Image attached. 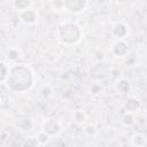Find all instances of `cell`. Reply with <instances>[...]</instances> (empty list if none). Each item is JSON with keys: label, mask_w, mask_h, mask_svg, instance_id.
<instances>
[{"label": "cell", "mask_w": 147, "mask_h": 147, "mask_svg": "<svg viewBox=\"0 0 147 147\" xmlns=\"http://www.w3.org/2000/svg\"><path fill=\"white\" fill-rule=\"evenodd\" d=\"M5 82L7 83L9 90L14 92H24L29 90L32 85V72L28 67L23 64H17L9 68L8 76Z\"/></svg>", "instance_id": "1"}, {"label": "cell", "mask_w": 147, "mask_h": 147, "mask_svg": "<svg viewBox=\"0 0 147 147\" xmlns=\"http://www.w3.org/2000/svg\"><path fill=\"white\" fill-rule=\"evenodd\" d=\"M57 37L62 44L65 45L76 44L82 38L80 26L72 22H64L57 29Z\"/></svg>", "instance_id": "2"}, {"label": "cell", "mask_w": 147, "mask_h": 147, "mask_svg": "<svg viewBox=\"0 0 147 147\" xmlns=\"http://www.w3.org/2000/svg\"><path fill=\"white\" fill-rule=\"evenodd\" d=\"M42 131L46 132L49 137H54V136H57L61 132V125L56 119L49 118V119H46L44 122Z\"/></svg>", "instance_id": "3"}, {"label": "cell", "mask_w": 147, "mask_h": 147, "mask_svg": "<svg viewBox=\"0 0 147 147\" xmlns=\"http://www.w3.org/2000/svg\"><path fill=\"white\" fill-rule=\"evenodd\" d=\"M87 0H63V6L70 13H80L85 9Z\"/></svg>", "instance_id": "4"}, {"label": "cell", "mask_w": 147, "mask_h": 147, "mask_svg": "<svg viewBox=\"0 0 147 147\" xmlns=\"http://www.w3.org/2000/svg\"><path fill=\"white\" fill-rule=\"evenodd\" d=\"M18 17H20V20H21L24 24H26V25H32V24H34V23L37 22L38 15H37V11H36L34 9L28 8V9H25V10L18 11Z\"/></svg>", "instance_id": "5"}, {"label": "cell", "mask_w": 147, "mask_h": 147, "mask_svg": "<svg viewBox=\"0 0 147 147\" xmlns=\"http://www.w3.org/2000/svg\"><path fill=\"white\" fill-rule=\"evenodd\" d=\"M127 32H129V29H127L126 24H124L123 22H117L113 25L111 33L117 40H123L126 37Z\"/></svg>", "instance_id": "6"}, {"label": "cell", "mask_w": 147, "mask_h": 147, "mask_svg": "<svg viewBox=\"0 0 147 147\" xmlns=\"http://www.w3.org/2000/svg\"><path fill=\"white\" fill-rule=\"evenodd\" d=\"M111 52H113L114 55L123 57V56H125V55L127 54V52H129V47H127V45H126L125 41H123V40H117V41L113 45V47H111Z\"/></svg>", "instance_id": "7"}, {"label": "cell", "mask_w": 147, "mask_h": 147, "mask_svg": "<svg viewBox=\"0 0 147 147\" xmlns=\"http://www.w3.org/2000/svg\"><path fill=\"white\" fill-rule=\"evenodd\" d=\"M130 144L132 146H138V147H144L147 145V138L144 133H140V132H137L134 133L132 137H131V140H130Z\"/></svg>", "instance_id": "8"}, {"label": "cell", "mask_w": 147, "mask_h": 147, "mask_svg": "<svg viewBox=\"0 0 147 147\" xmlns=\"http://www.w3.org/2000/svg\"><path fill=\"white\" fill-rule=\"evenodd\" d=\"M125 107V110L127 113H134L136 110H138L139 108V101L136 99V98H129L124 105Z\"/></svg>", "instance_id": "9"}, {"label": "cell", "mask_w": 147, "mask_h": 147, "mask_svg": "<svg viewBox=\"0 0 147 147\" xmlns=\"http://www.w3.org/2000/svg\"><path fill=\"white\" fill-rule=\"evenodd\" d=\"M116 90L119 93H122V94L127 93L130 91V82L127 79H124V78L117 80V83H116Z\"/></svg>", "instance_id": "10"}, {"label": "cell", "mask_w": 147, "mask_h": 147, "mask_svg": "<svg viewBox=\"0 0 147 147\" xmlns=\"http://www.w3.org/2000/svg\"><path fill=\"white\" fill-rule=\"evenodd\" d=\"M32 0H14V7L17 11L25 10L28 8H31Z\"/></svg>", "instance_id": "11"}, {"label": "cell", "mask_w": 147, "mask_h": 147, "mask_svg": "<svg viewBox=\"0 0 147 147\" xmlns=\"http://www.w3.org/2000/svg\"><path fill=\"white\" fill-rule=\"evenodd\" d=\"M17 125H18L20 130H22V131H30L32 129V126H33L32 121L29 119V118H22V119H20L18 123H17Z\"/></svg>", "instance_id": "12"}, {"label": "cell", "mask_w": 147, "mask_h": 147, "mask_svg": "<svg viewBox=\"0 0 147 147\" xmlns=\"http://www.w3.org/2000/svg\"><path fill=\"white\" fill-rule=\"evenodd\" d=\"M8 72H9V67L5 62L0 61V83L6 80V78L8 76Z\"/></svg>", "instance_id": "13"}, {"label": "cell", "mask_w": 147, "mask_h": 147, "mask_svg": "<svg viewBox=\"0 0 147 147\" xmlns=\"http://www.w3.org/2000/svg\"><path fill=\"white\" fill-rule=\"evenodd\" d=\"M36 139H37V141H38L39 145H46V144H48V141L51 140V137H49L46 132H44V131L41 130V131L37 134Z\"/></svg>", "instance_id": "14"}, {"label": "cell", "mask_w": 147, "mask_h": 147, "mask_svg": "<svg viewBox=\"0 0 147 147\" xmlns=\"http://www.w3.org/2000/svg\"><path fill=\"white\" fill-rule=\"evenodd\" d=\"M74 119L77 124H83L86 121V114L83 110H77L74 113Z\"/></svg>", "instance_id": "15"}, {"label": "cell", "mask_w": 147, "mask_h": 147, "mask_svg": "<svg viewBox=\"0 0 147 147\" xmlns=\"http://www.w3.org/2000/svg\"><path fill=\"white\" fill-rule=\"evenodd\" d=\"M122 122H123V124H125V125H131V124H133L134 119H133L132 113H126V114L123 116Z\"/></svg>", "instance_id": "16"}, {"label": "cell", "mask_w": 147, "mask_h": 147, "mask_svg": "<svg viewBox=\"0 0 147 147\" xmlns=\"http://www.w3.org/2000/svg\"><path fill=\"white\" fill-rule=\"evenodd\" d=\"M102 90H103V87L101 86V85H98V84H93L92 85V87H91V93H93V94H100L101 92H102Z\"/></svg>", "instance_id": "17"}, {"label": "cell", "mask_w": 147, "mask_h": 147, "mask_svg": "<svg viewBox=\"0 0 147 147\" xmlns=\"http://www.w3.org/2000/svg\"><path fill=\"white\" fill-rule=\"evenodd\" d=\"M8 59L9 60H11V61H15V60H17L18 59V52L16 51V49H14V48H11L9 52H8Z\"/></svg>", "instance_id": "18"}, {"label": "cell", "mask_w": 147, "mask_h": 147, "mask_svg": "<svg viewBox=\"0 0 147 147\" xmlns=\"http://www.w3.org/2000/svg\"><path fill=\"white\" fill-rule=\"evenodd\" d=\"M84 131H85V133H86L88 137H92V136H94V133H95V126H94V125H87Z\"/></svg>", "instance_id": "19"}, {"label": "cell", "mask_w": 147, "mask_h": 147, "mask_svg": "<svg viewBox=\"0 0 147 147\" xmlns=\"http://www.w3.org/2000/svg\"><path fill=\"white\" fill-rule=\"evenodd\" d=\"M40 94L41 95H44V96H49L51 94H52V90H51V87L49 86H44L42 88H41V91H40Z\"/></svg>", "instance_id": "20"}, {"label": "cell", "mask_w": 147, "mask_h": 147, "mask_svg": "<svg viewBox=\"0 0 147 147\" xmlns=\"http://www.w3.org/2000/svg\"><path fill=\"white\" fill-rule=\"evenodd\" d=\"M24 145H28V146H39V144H38V141H37L36 138H29L24 142Z\"/></svg>", "instance_id": "21"}]
</instances>
